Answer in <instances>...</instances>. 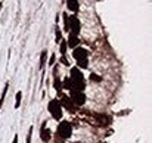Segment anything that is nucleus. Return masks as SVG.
<instances>
[{
	"label": "nucleus",
	"mask_w": 152,
	"mask_h": 143,
	"mask_svg": "<svg viewBox=\"0 0 152 143\" xmlns=\"http://www.w3.org/2000/svg\"><path fill=\"white\" fill-rule=\"evenodd\" d=\"M71 84H72V89L71 90H78V92H83L84 87H86V81H84V75L83 72L80 71L78 66H74L71 69Z\"/></svg>",
	"instance_id": "f257e3e1"
},
{
	"label": "nucleus",
	"mask_w": 152,
	"mask_h": 143,
	"mask_svg": "<svg viewBox=\"0 0 152 143\" xmlns=\"http://www.w3.org/2000/svg\"><path fill=\"white\" fill-rule=\"evenodd\" d=\"M56 134H58L61 139H64V140L69 139L71 134H72V125H71V123H68V121H61L59 125H58Z\"/></svg>",
	"instance_id": "f03ea898"
},
{
	"label": "nucleus",
	"mask_w": 152,
	"mask_h": 143,
	"mask_svg": "<svg viewBox=\"0 0 152 143\" xmlns=\"http://www.w3.org/2000/svg\"><path fill=\"white\" fill-rule=\"evenodd\" d=\"M48 108H49V112H50V115L55 120H62V106H61L59 100L52 99L50 102H49V106Z\"/></svg>",
	"instance_id": "7ed1b4c3"
},
{
	"label": "nucleus",
	"mask_w": 152,
	"mask_h": 143,
	"mask_svg": "<svg viewBox=\"0 0 152 143\" xmlns=\"http://www.w3.org/2000/svg\"><path fill=\"white\" fill-rule=\"evenodd\" d=\"M71 102L75 105V106H83L86 103V95L83 92H78V90H71V96H69Z\"/></svg>",
	"instance_id": "20e7f679"
},
{
	"label": "nucleus",
	"mask_w": 152,
	"mask_h": 143,
	"mask_svg": "<svg viewBox=\"0 0 152 143\" xmlns=\"http://www.w3.org/2000/svg\"><path fill=\"white\" fill-rule=\"evenodd\" d=\"M68 25H69V31H71V34H78L80 33V28H81V25H80V21H78V18L75 16V15H72V16H69L68 18Z\"/></svg>",
	"instance_id": "39448f33"
},
{
	"label": "nucleus",
	"mask_w": 152,
	"mask_h": 143,
	"mask_svg": "<svg viewBox=\"0 0 152 143\" xmlns=\"http://www.w3.org/2000/svg\"><path fill=\"white\" fill-rule=\"evenodd\" d=\"M61 106L62 108H65L68 112H71V114H74L75 112V105L71 102V99L69 97H66V96H61Z\"/></svg>",
	"instance_id": "423d86ee"
},
{
	"label": "nucleus",
	"mask_w": 152,
	"mask_h": 143,
	"mask_svg": "<svg viewBox=\"0 0 152 143\" xmlns=\"http://www.w3.org/2000/svg\"><path fill=\"white\" fill-rule=\"evenodd\" d=\"M87 55H89V52H87L86 49H83V47H75L74 49V52H72V56H74L75 61L87 59Z\"/></svg>",
	"instance_id": "0eeeda50"
},
{
	"label": "nucleus",
	"mask_w": 152,
	"mask_h": 143,
	"mask_svg": "<svg viewBox=\"0 0 152 143\" xmlns=\"http://www.w3.org/2000/svg\"><path fill=\"white\" fill-rule=\"evenodd\" d=\"M45 125H46V123H43V125H42V130H40V139L43 140V142H49L52 137V131L49 128H45Z\"/></svg>",
	"instance_id": "6e6552de"
},
{
	"label": "nucleus",
	"mask_w": 152,
	"mask_h": 143,
	"mask_svg": "<svg viewBox=\"0 0 152 143\" xmlns=\"http://www.w3.org/2000/svg\"><path fill=\"white\" fill-rule=\"evenodd\" d=\"M68 47L71 49L78 47V37L75 34H69V37H68Z\"/></svg>",
	"instance_id": "1a4fd4ad"
},
{
	"label": "nucleus",
	"mask_w": 152,
	"mask_h": 143,
	"mask_svg": "<svg viewBox=\"0 0 152 143\" xmlns=\"http://www.w3.org/2000/svg\"><path fill=\"white\" fill-rule=\"evenodd\" d=\"M66 6L71 12H78V9H80L78 0H66Z\"/></svg>",
	"instance_id": "9d476101"
},
{
	"label": "nucleus",
	"mask_w": 152,
	"mask_h": 143,
	"mask_svg": "<svg viewBox=\"0 0 152 143\" xmlns=\"http://www.w3.org/2000/svg\"><path fill=\"white\" fill-rule=\"evenodd\" d=\"M98 120H99V124L101 125H108V124H111V118L109 117H106V115H101V114H96L95 115Z\"/></svg>",
	"instance_id": "9b49d317"
},
{
	"label": "nucleus",
	"mask_w": 152,
	"mask_h": 143,
	"mask_svg": "<svg viewBox=\"0 0 152 143\" xmlns=\"http://www.w3.org/2000/svg\"><path fill=\"white\" fill-rule=\"evenodd\" d=\"M53 87L58 90V93H61V90H62V81L56 75H53Z\"/></svg>",
	"instance_id": "f8f14e48"
},
{
	"label": "nucleus",
	"mask_w": 152,
	"mask_h": 143,
	"mask_svg": "<svg viewBox=\"0 0 152 143\" xmlns=\"http://www.w3.org/2000/svg\"><path fill=\"white\" fill-rule=\"evenodd\" d=\"M46 61H48V52H46V50H43V52H42V55H40V69H43V68H45Z\"/></svg>",
	"instance_id": "ddd939ff"
},
{
	"label": "nucleus",
	"mask_w": 152,
	"mask_h": 143,
	"mask_svg": "<svg viewBox=\"0 0 152 143\" xmlns=\"http://www.w3.org/2000/svg\"><path fill=\"white\" fill-rule=\"evenodd\" d=\"M62 89H66V90H71L72 89V84H71V80L69 78H65L62 81Z\"/></svg>",
	"instance_id": "4468645a"
},
{
	"label": "nucleus",
	"mask_w": 152,
	"mask_h": 143,
	"mask_svg": "<svg viewBox=\"0 0 152 143\" xmlns=\"http://www.w3.org/2000/svg\"><path fill=\"white\" fill-rule=\"evenodd\" d=\"M15 97H16V102H15V108L18 109V108H19V105H21V99H22V93H21V92H18Z\"/></svg>",
	"instance_id": "2eb2a0df"
},
{
	"label": "nucleus",
	"mask_w": 152,
	"mask_h": 143,
	"mask_svg": "<svg viewBox=\"0 0 152 143\" xmlns=\"http://www.w3.org/2000/svg\"><path fill=\"white\" fill-rule=\"evenodd\" d=\"M77 65L80 66V68H87V59H80V61H77Z\"/></svg>",
	"instance_id": "dca6fc26"
},
{
	"label": "nucleus",
	"mask_w": 152,
	"mask_h": 143,
	"mask_svg": "<svg viewBox=\"0 0 152 143\" xmlns=\"http://www.w3.org/2000/svg\"><path fill=\"white\" fill-rule=\"evenodd\" d=\"M6 92H7V83H6V86H4L3 92H1V97H0V106H3V102H4V96H6Z\"/></svg>",
	"instance_id": "f3484780"
},
{
	"label": "nucleus",
	"mask_w": 152,
	"mask_h": 143,
	"mask_svg": "<svg viewBox=\"0 0 152 143\" xmlns=\"http://www.w3.org/2000/svg\"><path fill=\"white\" fill-rule=\"evenodd\" d=\"M64 30H65V31H69V25H68V16H66V13H64Z\"/></svg>",
	"instance_id": "a211bd4d"
},
{
	"label": "nucleus",
	"mask_w": 152,
	"mask_h": 143,
	"mask_svg": "<svg viewBox=\"0 0 152 143\" xmlns=\"http://www.w3.org/2000/svg\"><path fill=\"white\" fill-rule=\"evenodd\" d=\"M90 80H92V81H96V83H101V81H102V77L96 75V74H90Z\"/></svg>",
	"instance_id": "6ab92c4d"
},
{
	"label": "nucleus",
	"mask_w": 152,
	"mask_h": 143,
	"mask_svg": "<svg viewBox=\"0 0 152 143\" xmlns=\"http://www.w3.org/2000/svg\"><path fill=\"white\" fill-rule=\"evenodd\" d=\"M66 46H68V45H66V42H65V40H64V42H61V53H62V55H65V53H66Z\"/></svg>",
	"instance_id": "aec40b11"
},
{
	"label": "nucleus",
	"mask_w": 152,
	"mask_h": 143,
	"mask_svg": "<svg viewBox=\"0 0 152 143\" xmlns=\"http://www.w3.org/2000/svg\"><path fill=\"white\" fill-rule=\"evenodd\" d=\"M61 62H62L64 65H66V66L69 65V61H68V58H66L65 55H62V58H61Z\"/></svg>",
	"instance_id": "412c9836"
},
{
	"label": "nucleus",
	"mask_w": 152,
	"mask_h": 143,
	"mask_svg": "<svg viewBox=\"0 0 152 143\" xmlns=\"http://www.w3.org/2000/svg\"><path fill=\"white\" fill-rule=\"evenodd\" d=\"M31 133H33V127L30 128V131H28V136H27V142L25 143H31Z\"/></svg>",
	"instance_id": "4be33fe9"
},
{
	"label": "nucleus",
	"mask_w": 152,
	"mask_h": 143,
	"mask_svg": "<svg viewBox=\"0 0 152 143\" xmlns=\"http://www.w3.org/2000/svg\"><path fill=\"white\" fill-rule=\"evenodd\" d=\"M56 42H62V36H61L59 30H56Z\"/></svg>",
	"instance_id": "5701e85b"
},
{
	"label": "nucleus",
	"mask_w": 152,
	"mask_h": 143,
	"mask_svg": "<svg viewBox=\"0 0 152 143\" xmlns=\"http://www.w3.org/2000/svg\"><path fill=\"white\" fill-rule=\"evenodd\" d=\"M55 61H56V56H55V55H52V56H50V61H49V63H50V65H53V63H55Z\"/></svg>",
	"instance_id": "b1692460"
},
{
	"label": "nucleus",
	"mask_w": 152,
	"mask_h": 143,
	"mask_svg": "<svg viewBox=\"0 0 152 143\" xmlns=\"http://www.w3.org/2000/svg\"><path fill=\"white\" fill-rule=\"evenodd\" d=\"M12 143H18V134H15V137H13V142Z\"/></svg>",
	"instance_id": "393cba45"
},
{
	"label": "nucleus",
	"mask_w": 152,
	"mask_h": 143,
	"mask_svg": "<svg viewBox=\"0 0 152 143\" xmlns=\"http://www.w3.org/2000/svg\"><path fill=\"white\" fill-rule=\"evenodd\" d=\"M75 143H81V142H75Z\"/></svg>",
	"instance_id": "a878e982"
},
{
	"label": "nucleus",
	"mask_w": 152,
	"mask_h": 143,
	"mask_svg": "<svg viewBox=\"0 0 152 143\" xmlns=\"http://www.w3.org/2000/svg\"><path fill=\"white\" fill-rule=\"evenodd\" d=\"M0 7H1V3H0Z\"/></svg>",
	"instance_id": "bb28decb"
}]
</instances>
